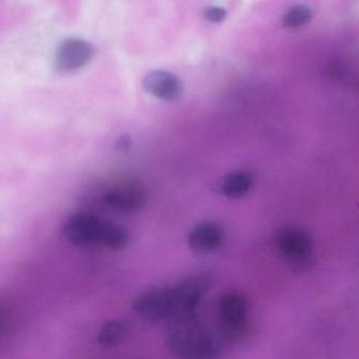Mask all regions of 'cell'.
<instances>
[{
  "label": "cell",
  "mask_w": 359,
  "mask_h": 359,
  "mask_svg": "<svg viewBox=\"0 0 359 359\" xmlns=\"http://www.w3.org/2000/svg\"><path fill=\"white\" fill-rule=\"evenodd\" d=\"M312 18L310 8L304 5L290 8L283 16V26L287 29H297L304 26Z\"/></svg>",
  "instance_id": "13"
},
{
  "label": "cell",
  "mask_w": 359,
  "mask_h": 359,
  "mask_svg": "<svg viewBox=\"0 0 359 359\" xmlns=\"http://www.w3.org/2000/svg\"><path fill=\"white\" fill-rule=\"evenodd\" d=\"M102 220L93 214L79 213L69 218L62 228L65 238L74 245L100 243Z\"/></svg>",
  "instance_id": "5"
},
{
  "label": "cell",
  "mask_w": 359,
  "mask_h": 359,
  "mask_svg": "<svg viewBox=\"0 0 359 359\" xmlns=\"http://www.w3.org/2000/svg\"><path fill=\"white\" fill-rule=\"evenodd\" d=\"M165 340L175 354L187 358H210L220 352L219 338L199 327L196 313L165 321Z\"/></svg>",
  "instance_id": "1"
},
{
  "label": "cell",
  "mask_w": 359,
  "mask_h": 359,
  "mask_svg": "<svg viewBox=\"0 0 359 359\" xmlns=\"http://www.w3.org/2000/svg\"><path fill=\"white\" fill-rule=\"evenodd\" d=\"M129 144H130V140H128L127 137L121 138V140H119V144H121V149L128 148V147H129Z\"/></svg>",
  "instance_id": "16"
},
{
  "label": "cell",
  "mask_w": 359,
  "mask_h": 359,
  "mask_svg": "<svg viewBox=\"0 0 359 359\" xmlns=\"http://www.w3.org/2000/svg\"><path fill=\"white\" fill-rule=\"evenodd\" d=\"M144 88L151 95L168 102L177 100L184 91L182 81L176 75L165 71H154L147 75Z\"/></svg>",
  "instance_id": "8"
},
{
  "label": "cell",
  "mask_w": 359,
  "mask_h": 359,
  "mask_svg": "<svg viewBox=\"0 0 359 359\" xmlns=\"http://www.w3.org/2000/svg\"><path fill=\"white\" fill-rule=\"evenodd\" d=\"M252 186H253V178L249 173L234 172L226 176L222 182V194L229 198H241L250 192Z\"/></svg>",
  "instance_id": "10"
},
{
  "label": "cell",
  "mask_w": 359,
  "mask_h": 359,
  "mask_svg": "<svg viewBox=\"0 0 359 359\" xmlns=\"http://www.w3.org/2000/svg\"><path fill=\"white\" fill-rule=\"evenodd\" d=\"M226 11L224 8L210 7L205 11V18L210 22H220L226 18Z\"/></svg>",
  "instance_id": "15"
},
{
  "label": "cell",
  "mask_w": 359,
  "mask_h": 359,
  "mask_svg": "<svg viewBox=\"0 0 359 359\" xmlns=\"http://www.w3.org/2000/svg\"><path fill=\"white\" fill-rule=\"evenodd\" d=\"M104 203L121 213H135L146 205V190L136 182H121L104 193Z\"/></svg>",
  "instance_id": "4"
},
{
  "label": "cell",
  "mask_w": 359,
  "mask_h": 359,
  "mask_svg": "<svg viewBox=\"0 0 359 359\" xmlns=\"http://www.w3.org/2000/svg\"><path fill=\"white\" fill-rule=\"evenodd\" d=\"M277 249L285 257L293 260L297 266L308 262L312 252V241L304 231L297 228H283L275 237Z\"/></svg>",
  "instance_id": "6"
},
{
  "label": "cell",
  "mask_w": 359,
  "mask_h": 359,
  "mask_svg": "<svg viewBox=\"0 0 359 359\" xmlns=\"http://www.w3.org/2000/svg\"><path fill=\"white\" fill-rule=\"evenodd\" d=\"M95 49L91 43L83 39H71L62 41L56 50V65L62 71L79 70L89 64Z\"/></svg>",
  "instance_id": "7"
},
{
  "label": "cell",
  "mask_w": 359,
  "mask_h": 359,
  "mask_svg": "<svg viewBox=\"0 0 359 359\" xmlns=\"http://www.w3.org/2000/svg\"><path fill=\"white\" fill-rule=\"evenodd\" d=\"M133 309L140 318L148 323L169 320L180 313L177 289L173 287L149 290L136 298Z\"/></svg>",
  "instance_id": "2"
},
{
  "label": "cell",
  "mask_w": 359,
  "mask_h": 359,
  "mask_svg": "<svg viewBox=\"0 0 359 359\" xmlns=\"http://www.w3.org/2000/svg\"><path fill=\"white\" fill-rule=\"evenodd\" d=\"M129 333V327L123 321H108L100 327L97 341L104 348H113L126 339Z\"/></svg>",
  "instance_id": "11"
},
{
  "label": "cell",
  "mask_w": 359,
  "mask_h": 359,
  "mask_svg": "<svg viewBox=\"0 0 359 359\" xmlns=\"http://www.w3.org/2000/svg\"><path fill=\"white\" fill-rule=\"evenodd\" d=\"M11 325V306L9 302L0 296V342L7 336Z\"/></svg>",
  "instance_id": "14"
},
{
  "label": "cell",
  "mask_w": 359,
  "mask_h": 359,
  "mask_svg": "<svg viewBox=\"0 0 359 359\" xmlns=\"http://www.w3.org/2000/svg\"><path fill=\"white\" fill-rule=\"evenodd\" d=\"M224 237V230L217 224L203 222L189 234V247L197 253H211L222 245Z\"/></svg>",
  "instance_id": "9"
},
{
  "label": "cell",
  "mask_w": 359,
  "mask_h": 359,
  "mask_svg": "<svg viewBox=\"0 0 359 359\" xmlns=\"http://www.w3.org/2000/svg\"><path fill=\"white\" fill-rule=\"evenodd\" d=\"M129 232L121 224L102 220L100 245H106L112 250H121L129 243Z\"/></svg>",
  "instance_id": "12"
},
{
  "label": "cell",
  "mask_w": 359,
  "mask_h": 359,
  "mask_svg": "<svg viewBox=\"0 0 359 359\" xmlns=\"http://www.w3.org/2000/svg\"><path fill=\"white\" fill-rule=\"evenodd\" d=\"M220 327L224 336L237 339L245 333L248 327V302L243 294L228 292L220 298Z\"/></svg>",
  "instance_id": "3"
}]
</instances>
